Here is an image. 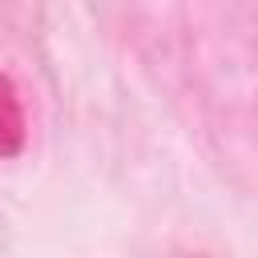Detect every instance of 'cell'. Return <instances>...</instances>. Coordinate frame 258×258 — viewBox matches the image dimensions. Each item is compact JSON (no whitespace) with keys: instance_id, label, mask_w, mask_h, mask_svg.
<instances>
[{"instance_id":"obj_1","label":"cell","mask_w":258,"mask_h":258,"mask_svg":"<svg viewBox=\"0 0 258 258\" xmlns=\"http://www.w3.org/2000/svg\"><path fill=\"white\" fill-rule=\"evenodd\" d=\"M28 141V113H24V97L16 89L12 77L0 73V161L16 157Z\"/></svg>"}]
</instances>
